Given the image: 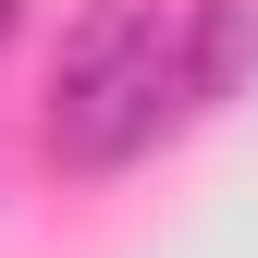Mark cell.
<instances>
[{
	"label": "cell",
	"mask_w": 258,
	"mask_h": 258,
	"mask_svg": "<svg viewBox=\"0 0 258 258\" xmlns=\"http://www.w3.org/2000/svg\"><path fill=\"white\" fill-rule=\"evenodd\" d=\"M172 99H184V37L160 25V0H86V25L61 37V74H49V160L123 172Z\"/></svg>",
	"instance_id": "6da1fadb"
},
{
	"label": "cell",
	"mask_w": 258,
	"mask_h": 258,
	"mask_svg": "<svg viewBox=\"0 0 258 258\" xmlns=\"http://www.w3.org/2000/svg\"><path fill=\"white\" fill-rule=\"evenodd\" d=\"M246 74H258V0H197L184 13V111L246 99Z\"/></svg>",
	"instance_id": "7a4b0ae2"
},
{
	"label": "cell",
	"mask_w": 258,
	"mask_h": 258,
	"mask_svg": "<svg viewBox=\"0 0 258 258\" xmlns=\"http://www.w3.org/2000/svg\"><path fill=\"white\" fill-rule=\"evenodd\" d=\"M0 37H13V0H0Z\"/></svg>",
	"instance_id": "3957f363"
}]
</instances>
